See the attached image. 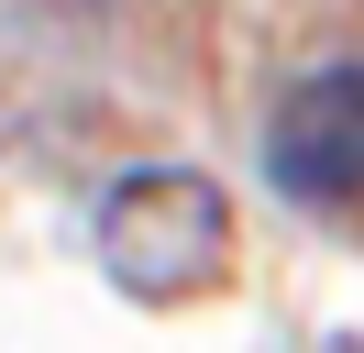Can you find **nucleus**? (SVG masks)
<instances>
[{
  "label": "nucleus",
  "instance_id": "obj_1",
  "mask_svg": "<svg viewBox=\"0 0 364 353\" xmlns=\"http://www.w3.org/2000/svg\"><path fill=\"white\" fill-rule=\"evenodd\" d=\"M89 243H100V265H111V287H133V298H199L232 265V210H221L210 176L144 166V176H122V188L100 199Z\"/></svg>",
  "mask_w": 364,
  "mask_h": 353
},
{
  "label": "nucleus",
  "instance_id": "obj_2",
  "mask_svg": "<svg viewBox=\"0 0 364 353\" xmlns=\"http://www.w3.org/2000/svg\"><path fill=\"white\" fill-rule=\"evenodd\" d=\"M265 176H276V199H298V210H353L364 199V56L320 66V78H298L287 100H276Z\"/></svg>",
  "mask_w": 364,
  "mask_h": 353
}]
</instances>
